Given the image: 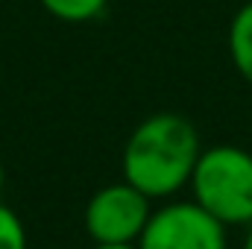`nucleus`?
<instances>
[{
    "mask_svg": "<svg viewBox=\"0 0 252 249\" xmlns=\"http://www.w3.org/2000/svg\"><path fill=\"white\" fill-rule=\"evenodd\" d=\"M241 249H252V223L247 226V235H244V247Z\"/></svg>",
    "mask_w": 252,
    "mask_h": 249,
    "instance_id": "nucleus-9",
    "label": "nucleus"
},
{
    "mask_svg": "<svg viewBox=\"0 0 252 249\" xmlns=\"http://www.w3.org/2000/svg\"><path fill=\"white\" fill-rule=\"evenodd\" d=\"M199 153V132L185 115L156 112L126 138L121 156L124 179L153 202L173 199L182 187H188Z\"/></svg>",
    "mask_w": 252,
    "mask_h": 249,
    "instance_id": "nucleus-1",
    "label": "nucleus"
},
{
    "mask_svg": "<svg viewBox=\"0 0 252 249\" xmlns=\"http://www.w3.org/2000/svg\"><path fill=\"white\" fill-rule=\"evenodd\" d=\"M38 6L56 21L88 24V21H97L109 9V0H38Z\"/></svg>",
    "mask_w": 252,
    "mask_h": 249,
    "instance_id": "nucleus-6",
    "label": "nucleus"
},
{
    "mask_svg": "<svg viewBox=\"0 0 252 249\" xmlns=\"http://www.w3.org/2000/svg\"><path fill=\"white\" fill-rule=\"evenodd\" d=\"M0 249H27V226L6 202H0Z\"/></svg>",
    "mask_w": 252,
    "mask_h": 249,
    "instance_id": "nucleus-7",
    "label": "nucleus"
},
{
    "mask_svg": "<svg viewBox=\"0 0 252 249\" xmlns=\"http://www.w3.org/2000/svg\"><path fill=\"white\" fill-rule=\"evenodd\" d=\"M91 249H138V244H91Z\"/></svg>",
    "mask_w": 252,
    "mask_h": 249,
    "instance_id": "nucleus-8",
    "label": "nucleus"
},
{
    "mask_svg": "<svg viewBox=\"0 0 252 249\" xmlns=\"http://www.w3.org/2000/svg\"><path fill=\"white\" fill-rule=\"evenodd\" d=\"M226 229L196 199H161L138 238V249H229Z\"/></svg>",
    "mask_w": 252,
    "mask_h": 249,
    "instance_id": "nucleus-3",
    "label": "nucleus"
},
{
    "mask_svg": "<svg viewBox=\"0 0 252 249\" xmlns=\"http://www.w3.org/2000/svg\"><path fill=\"white\" fill-rule=\"evenodd\" d=\"M150 214L153 199L121 179L91 193L82 211V226L91 244H138Z\"/></svg>",
    "mask_w": 252,
    "mask_h": 249,
    "instance_id": "nucleus-4",
    "label": "nucleus"
},
{
    "mask_svg": "<svg viewBox=\"0 0 252 249\" xmlns=\"http://www.w3.org/2000/svg\"><path fill=\"white\" fill-rule=\"evenodd\" d=\"M229 56L235 70L252 85V0L235 12L229 24Z\"/></svg>",
    "mask_w": 252,
    "mask_h": 249,
    "instance_id": "nucleus-5",
    "label": "nucleus"
},
{
    "mask_svg": "<svg viewBox=\"0 0 252 249\" xmlns=\"http://www.w3.org/2000/svg\"><path fill=\"white\" fill-rule=\"evenodd\" d=\"M188 187L190 199H196L223 226L252 223V153L244 147H202Z\"/></svg>",
    "mask_w": 252,
    "mask_h": 249,
    "instance_id": "nucleus-2",
    "label": "nucleus"
},
{
    "mask_svg": "<svg viewBox=\"0 0 252 249\" xmlns=\"http://www.w3.org/2000/svg\"><path fill=\"white\" fill-rule=\"evenodd\" d=\"M3 182H6V167H3V161H0V190H3Z\"/></svg>",
    "mask_w": 252,
    "mask_h": 249,
    "instance_id": "nucleus-10",
    "label": "nucleus"
}]
</instances>
